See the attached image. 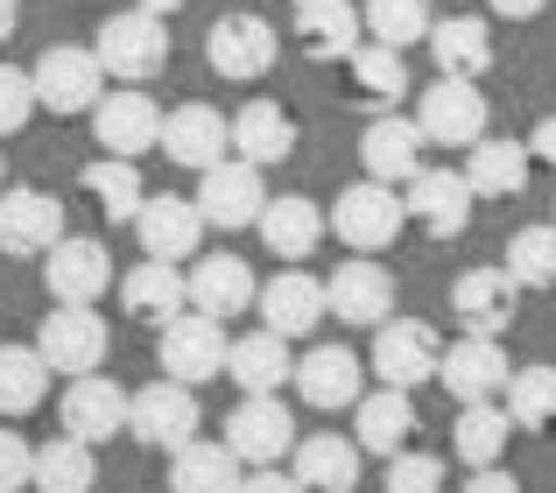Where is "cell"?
Here are the masks:
<instances>
[{
	"label": "cell",
	"mask_w": 556,
	"mask_h": 493,
	"mask_svg": "<svg viewBox=\"0 0 556 493\" xmlns=\"http://www.w3.org/2000/svg\"><path fill=\"white\" fill-rule=\"evenodd\" d=\"M226 325L204 311H177L169 325H155V367L169 374V381L198 388V381H218L226 374Z\"/></svg>",
	"instance_id": "2"
},
{
	"label": "cell",
	"mask_w": 556,
	"mask_h": 493,
	"mask_svg": "<svg viewBox=\"0 0 556 493\" xmlns=\"http://www.w3.org/2000/svg\"><path fill=\"white\" fill-rule=\"evenodd\" d=\"M507 275H515L521 289H556V219L521 226V233L507 240Z\"/></svg>",
	"instance_id": "42"
},
{
	"label": "cell",
	"mask_w": 556,
	"mask_h": 493,
	"mask_svg": "<svg viewBox=\"0 0 556 493\" xmlns=\"http://www.w3.org/2000/svg\"><path fill=\"white\" fill-rule=\"evenodd\" d=\"M56 240H64V205H56L50 191H36V184L0 191V254L42 261Z\"/></svg>",
	"instance_id": "14"
},
{
	"label": "cell",
	"mask_w": 556,
	"mask_h": 493,
	"mask_svg": "<svg viewBox=\"0 0 556 493\" xmlns=\"http://www.w3.org/2000/svg\"><path fill=\"white\" fill-rule=\"evenodd\" d=\"M0 177H8V163H0Z\"/></svg>",
	"instance_id": "53"
},
{
	"label": "cell",
	"mask_w": 556,
	"mask_h": 493,
	"mask_svg": "<svg viewBox=\"0 0 556 493\" xmlns=\"http://www.w3.org/2000/svg\"><path fill=\"white\" fill-rule=\"evenodd\" d=\"M507 416H515V430H556V367L507 374Z\"/></svg>",
	"instance_id": "41"
},
{
	"label": "cell",
	"mask_w": 556,
	"mask_h": 493,
	"mask_svg": "<svg viewBox=\"0 0 556 493\" xmlns=\"http://www.w3.org/2000/svg\"><path fill=\"white\" fill-rule=\"evenodd\" d=\"M402 205L430 240H458L465 226H472V184H465V169H430L422 163L416 177L402 184Z\"/></svg>",
	"instance_id": "11"
},
{
	"label": "cell",
	"mask_w": 556,
	"mask_h": 493,
	"mask_svg": "<svg viewBox=\"0 0 556 493\" xmlns=\"http://www.w3.org/2000/svg\"><path fill=\"white\" fill-rule=\"evenodd\" d=\"M232 149H240V163L275 169V163L296 155V121H289L275 99H247V106L232 113Z\"/></svg>",
	"instance_id": "29"
},
{
	"label": "cell",
	"mask_w": 556,
	"mask_h": 493,
	"mask_svg": "<svg viewBox=\"0 0 556 493\" xmlns=\"http://www.w3.org/2000/svg\"><path fill=\"white\" fill-rule=\"evenodd\" d=\"M92 56H99V71H106V78L141 85V78H155V71L169 64V22H163V14H149V8L106 14V22H99Z\"/></svg>",
	"instance_id": "1"
},
{
	"label": "cell",
	"mask_w": 556,
	"mask_h": 493,
	"mask_svg": "<svg viewBox=\"0 0 556 493\" xmlns=\"http://www.w3.org/2000/svg\"><path fill=\"white\" fill-rule=\"evenodd\" d=\"M64 430L78 444H113L127 430V388L106 381V374H78V381L64 388Z\"/></svg>",
	"instance_id": "18"
},
{
	"label": "cell",
	"mask_w": 556,
	"mask_h": 493,
	"mask_svg": "<svg viewBox=\"0 0 556 493\" xmlns=\"http://www.w3.org/2000/svg\"><path fill=\"white\" fill-rule=\"evenodd\" d=\"M422 127L416 121H402V113H380V121L359 135V163H367V177L374 184H408L422 169Z\"/></svg>",
	"instance_id": "28"
},
{
	"label": "cell",
	"mask_w": 556,
	"mask_h": 493,
	"mask_svg": "<svg viewBox=\"0 0 556 493\" xmlns=\"http://www.w3.org/2000/svg\"><path fill=\"white\" fill-rule=\"evenodd\" d=\"M36 106H50V113H92L99 106V92H106V71H99V56L92 50H78V42H56V50H42L36 56Z\"/></svg>",
	"instance_id": "9"
},
{
	"label": "cell",
	"mask_w": 556,
	"mask_h": 493,
	"mask_svg": "<svg viewBox=\"0 0 556 493\" xmlns=\"http://www.w3.org/2000/svg\"><path fill=\"white\" fill-rule=\"evenodd\" d=\"M430 56L444 78H486L493 71V28L479 14H444L430 22Z\"/></svg>",
	"instance_id": "33"
},
{
	"label": "cell",
	"mask_w": 556,
	"mask_h": 493,
	"mask_svg": "<svg viewBox=\"0 0 556 493\" xmlns=\"http://www.w3.org/2000/svg\"><path fill=\"white\" fill-rule=\"evenodd\" d=\"M408 438H416V402H408V388H388V381H380L374 395L353 402V444H359V452L394 458Z\"/></svg>",
	"instance_id": "27"
},
{
	"label": "cell",
	"mask_w": 556,
	"mask_h": 493,
	"mask_svg": "<svg viewBox=\"0 0 556 493\" xmlns=\"http://www.w3.org/2000/svg\"><path fill=\"white\" fill-rule=\"evenodd\" d=\"M507 345L501 339H472L465 331L458 345H444V359H437V381L451 388L458 402H493V395H507Z\"/></svg>",
	"instance_id": "17"
},
{
	"label": "cell",
	"mask_w": 556,
	"mask_h": 493,
	"mask_svg": "<svg viewBox=\"0 0 556 493\" xmlns=\"http://www.w3.org/2000/svg\"><path fill=\"white\" fill-rule=\"evenodd\" d=\"M198 388H184V381H149V388H135L127 395V438L135 444H149V452H184L190 438H198Z\"/></svg>",
	"instance_id": "3"
},
{
	"label": "cell",
	"mask_w": 556,
	"mask_h": 493,
	"mask_svg": "<svg viewBox=\"0 0 556 493\" xmlns=\"http://www.w3.org/2000/svg\"><path fill=\"white\" fill-rule=\"evenodd\" d=\"M493 14H501V22H535V14L549 8V0H486Z\"/></svg>",
	"instance_id": "50"
},
{
	"label": "cell",
	"mask_w": 556,
	"mask_h": 493,
	"mask_svg": "<svg viewBox=\"0 0 556 493\" xmlns=\"http://www.w3.org/2000/svg\"><path fill=\"white\" fill-rule=\"evenodd\" d=\"M121 303H127V317H141V325H169L177 311H190L184 268L177 261H141V268H127Z\"/></svg>",
	"instance_id": "34"
},
{
	"label": "cell",
	"mask_w": 556,
	"mask_h": 493,
	"mask_svg": "<svg viewBox=\"0 0 556 493\" xmlns=\"http://www.w3.org/2000/svg\"><path fill=\"white\" fill-rule=\"evenodd\" d=\"M240 493H311V486L282 466H254V472H240Z\"/></svg>",
	"instance_id": "47"
},
{
	"label": "cell",
	"mask_w": 556,
	"mask_h": 493,
	"mask_svg": "<svg viewBox=\"0 0 556 493\" xmlns=\"http://www.w3.org/2000/svg\"><path fill=\"white\" fill-rule=\"evenodd\" d=\"M85 191L99 198L106 219H135L141 198H149V184H141V169L127 163V155H99V163H85Z\"/></svg>",
	"instance_id": "39"
},
{
	"label": "cell",
	"mask_w": 556,
	"mask_h": 493,
	"mask_svg": "<svg viewBox=\"0 0 556 493\" xmlns=\"http://www.w3.org/2000/svg\"><path fill=\"white\" fill-rule=\"evenodd\" d=\"M36 486V444L22 430H0V493H28Z\"/></svg>",
	"instance_id": "46"
},
{
	"label": "cell",
	"mask_w": 556,
	"mask_h": 493,
	"mask_svg": "<svg viewBox=\"0 0 556 493\" xmlns=\"http://www.w3.org/2000/svg\"><path fill=\"white\" fill-rule=\"evenodd\" d=\"M325 311L339 325H388L394 317V275L380 261H339L325 275Z\"/></svg>",
	"instance_id": "16"
},
{
	"label": "cell",
	"mask_w": 556,
	"mask_h": 493,
	"mask_svg": "<svg viewBox=\"0 0 556 493\" xmlns=\"http://www.w3.org/2000/svg\"><path fill=\"white\" fill-rule=\"evenodd\" d=\"M28 121H36V78L14 71V64H0V141L22 135Z\"/></svg>",
	"instance_id": "45"
},
{
	"label": "cell",
	"mask_w": 556,
	"mask_h": 493,
	"mask_svg": "<svg viewBox=\"0 0 556 493\" xmlns=\"http://www.w3.org/2000/svg\"><path fill=\"white\" fill-rule=\"evenodd\" d=\"M437 359H444V339H437L430 325H416V317H388V325H374V374L388 388L437 381Z\"/></svg>",
	"instance_id": "13"
},
{
	"label": "cell",
	"mask_w": 556,
	"mask_h": 493,
	"mask_svg": "<svg viewBox=\"0 0 556 493\" xmlns=\"http://www.w3.org/2000/svg\"><path fill=\"white\" fill-rule=\"evenodd\" d=\"M388 493H444V458L402 444V452L388 458Z\"/></svg>",
	"instance_id": "44"
},
{
	"label": "cell",
	"mask_w": 556,
	"mask_h": 493,
	"mask_svg": "<svg viewBox=\"0 0 556 493\" xmlns=\"http://www.w3.org/2000/svg\"><path fill=\"white\" fill-rule=\"evenodd\" d=\"M529 141H507V135H479L472 149H465V184H472V198H521V184H529Z\"/></svg>",
	"instance_id": "32"
},
{
	"label": "cell",
	"mask_w": 556,
	"mask_h": 493,
	"mask_svg": "<svg viewBox=\"0 0 556 493\" xmlns=\"http://www.w3.org/2000/svg\"><path fill=\"white\" fill-rule=\"evenodd\" d=\"M169 493H240V458L226 444L190 438L184 452H169Z\"/></svg>",
	"instance_id": "36"
},
{
	"label": "cell",
	"mask_w": 556,
	"mask_h": 493,
	"mask_svg": "<svg viewBox=\"0 0 556 493\" xmlns=\"http://www.w3.org/2000/svg\"><path fill=\"white\" fill-rule=\"evenodd\" d=\"M486 121H493V106L479 92V78H444L437 71V85L416 99V127H422L430 149H472L486 135Z\"/></svg>",
	"instance_id": "5"
},
{
	"label": "cell",
	"mask_w": 556,
	"mask_h": 493,
	"mask_svg": "<svg viewBox=\"0 0 556 493\" xmlns=\"http://www.w3.org/2000/svg\"><path fill=\"white\" fill-rule=\"evenodd\" d=\"M289 381H296V395L311 402V409H353V402L367 395V367H359V353H345V345H311Z\"/></svg>",
	"instance_id": "20"
},
{
	"label": "cell",
	"mask_w": 556,
	"mask_h": 493,
	"mask_svg": "<svg viewBox=\"0 0 556 493\" xmlns=\"http://www.w3.org/2000/svg\"><path fill=\"white\" fill-rule=\"evenodd\" d=\"M135 233H141V254L149 261H198V240H204V212L190 198H141L135 212Z\"/></svg>",
	"instance_id": "23"
},
{
	"label": "cell",
	"mask_w": 556,
	"mask_h": 493,
	"mask_svg": "<svg viewBox=\"0 0 556 493\" xmlns=\"http://www.w3.org/2000/svg\"><path fill=\"white\" fill-rule=\"evenodd\" d=\"M106 345H113V331L92 303H56L36 331V353L50 359V374H71V381H78V374H99Z\"/></svg>",
	"instance_id": "6"
},
{
	"label": "cell",
	"mask_w": 556,
	"mask_h": 493,
	"mask_svg": "<svg viewBox=\"0 0 556 493\" xmlns=\"http://www.w3.org/2000/svg\"><path fill=\"white\" fill-rule=\"evenodd\" d=\"M42 282H50V303H99L113 282V254L99 240H56L42 254Z\"/></svg>",
	"instance_id": "19"
},
{
	"label": "cell",
	"mask_w": 556,
	"mask_h": 493,
	"mask_svg": "<svg viewBox=\"0 0 556 493\" xmlns=\"http://www.w3.org/2000/svg\"><path fill=\"white\" fill-rule=\"evenodd\" d=\"M359 22H367L374 42H388V50H408V42H430L437 8H430V0H367V8H359Z\"/></svg>",
	"instance_id": "40"
},
{
	"label": "cell",
	"mask_w": 556,
	"mask_h": 493,
	"mask_svg": "<svg viewBox=\"0 0 556 493\" xmlns=\"http://www.w3.org/2000/svg\"><path fill=\"white\" fill-rule=\"evenodd\" d=\"M359 42H367V22L353 0H296V50L311 64H345Z\"/></svg>",
	"instance_id": "21"
},
{
	"label": "cell",
	"mask_w": 556,
	"mask_h": 493,
	"mask_svg": "<svg viewBox=\"0 0 556 493\" xmlns=\"http://www.w3.org/2000/svg\"><path fill=\"white\" fill-rule=\"evenodd\" d=\"M99 486V458L92 444H78L64 430V438L36 444V493H92Z\"/></svg>",
	"instance_id": "37"
},
{
	"label": "cell",
	"mask_w": 556,
	"mask_h": 493,
	"mask_svg": "<svg viewBox=\"0 0 556 493\" xmlns=\"http://www.w3.org/2000/svg\"><path fill=\"white\" fill-rule=\"evenodd\" d=\"M14 28H22V0H0V42H8Z\"/></svg>",
	"instance_id": "51"
},
{
	"label": "cell",
	"mask_w": 556,
	"mask_h": 493,
	"mask_svg": "<svg viewBox=\"0 0 556 493\" xmlns=\"http://www.w3.org/2000/svg\"><path fill=\"white\" fill-rule=\"evenodd\" d=\"M226 149H232V127H226V113H212V106H177V113H163V155L177 169H212V163H226Z\"/></svg>",
	"instance_id": "25"
},
{
	"label": "cell",
	"mask_w": 556,
	"mask_h": 493,
	"mask_svg": "<svg viewBox=\"0 0 556 493\" xmlns=\"http://www.w3.org/2000/svg\"><path fill=\"white\" fill-rule=\"evenodd\" d=\"M226 374L247 388V395H282V381L296 374V353H289V339L282 331H247V339H232L226 345Z\"/></svg>",
	"instance_id": "30"
},
{
	"label": "cell",
	"mask_w": 556,
	"mask_h": 493,
	"mask_svg": "<svg viewBox=\"0 0 556 493\" xmlns=\"http://www.w3.org/2000/svg\"><path fill=\"white\" fill-rule=\"evenodd\" d=\"M529 155L556 169V113H549V121H535V135H529Z\"/></svg>",
	"instance_id": "49"
},
{
	"label": "cell",
	"mask_w": 556,
	"mask_h": 493,
	"mask_svg": "<svg viewBox=\"0 0 556 493\" xmlns=\"http://www.w3.org/2000/svg\"><path fill=\"white\" fill-rule=\"evenodd\" d=\"M226 452L240 466H282L296 452V416L282 409V395H247L226 416Z\"/></svg>",
	"instance_id": "10"
},
{
	"label": "cell",
	"mask_w": 556,
	"mask_h": 493,
	"mask_svg": "<svg viewBox=\"0 0 556 493\" xmlns=\"http://www.w3.org/2000/svg\"><path fill=\"white\" fill-rule=\"evenodd\" d=\"M190 205L204 212V226H218V233H240V226L261 219V205H268V184H261L254 163L226 155V163L198 169V198H190Z\"/></svg>",
	"instance_id": "8"
},
{
	"label": "cell",
	"mask_w": 556,
	"mask_h": 493,
	"mask_svg": "<svg viewBox=\"0 0 556 493\" xmlns=\"http://www.w3.org/2000/svg\"><path fill=\"white\" fill-rule=\"evenodd\" d=\"M254 226H261V240H268L275 261H311L317 246H325V233H331V226H325V205H317V198H296V191H289V198H268Z\"/></svg>",
	"instance_id": "26"
},
{
	"label": "cell",
	"mask_w": 556,
	"mask_h": 493,
	"mask_svg": "<svg viewBox=\"0 0 556 493\" xmlns=\"http://www.w3.org/2000/svg\"><path fill=\"white\" fill-rule=\"evenodd\" d=\"M521 311V282L507 268H465L458 289H451V317H458L472 339H501Z\"/></svg>",
	"instance_id": "15"
},
{
	"label": "cell",
	"mask_w": 556,
	"mask_h": 493,
	"mask_svg": "<svg viewBox=\"0 0 556 493\" xmlns=\"http://www.w3.org/2000/svg\"><path fill=\"white\" fill-rule=\"evenodd\" d=\"M275 50H282V36H275L261 14H218V22L204 28V64H212L218 78H232V85L268 78Z\"/></svg>",
	"instance_id": "7"
},
{
	"label": "cell",
	"mask_w": 556,
	"mask_h": 493,
	"mask_svg": "<svg viewBox=\"0 0 556 493\" xmlns=\"http://www.w3.org/2000/svg\"><path fill=\"white\" fill-rule=\"evenodd\" d=\"M50 395V359L36 345H0V416H28Z\"/></svg>",
	"instance_id": "38"
},
{
	"label": "cell",
	"mask_w": 556,
	"mask_h": 493,
	"mask_svg": "<svg viewBox=\"0 0 556 493\" xmlns=\"http://www.w3.org/2000/svg\"><path fill=\"white\" fill-rule=\"evenodd\" d=\"M325 226L339 233L353 254H380V246H394L402 240V226H408V205L394 198V184H374V177H359L353 191H339V205L325 212Z\"/></svg>",
	"instance_id": "4"
},
{
	"label": "cell",
	"mask_w": 556,
	"mask_h": 493,
	"mask_svg": "<svg viewBox=\"0 0 556 493\" xmlns=\"http://www.w3.org/2000/svg\"><path fill=\"white\" fill-rule=\"evenodd\" d=\"M549 219H556V212H549Z\"/></svg>",
	"instance_id": "54"
},
{
	"label": "cell",
	"mask_w": 556,
	"mask_h": 493,
	"mask_svg": "<svg viewBox=\"0 0 556 493\" xmlns=\"http://www.w3.org/2000/svg\"><path fill=\"white\" fill-rule=\"evenodd\" d=\"M92 135H99V149H106V155H127V163H141V155L163 149V106H155L149 92H99Z\"/></svg>",
	"instance_id": "12"
},
{
	"label": "cell",
	"mask_w": 556,
	"mask_h": 493,
	"mask_svg": "<svg viewBox=\"0 0 556 493\" xmlns=\"http://www.w3.org/2000/svg\"><path fill=\"white\" fill-rule=\"evenodd\" d=\"M345 64H353L359 99H402V92H408V56L388 50V42H359Z\"/></svg>",
	"instance_id": "43"
},
{
	"label": "cell",
	"mask_w": 556,
	"mask_h": 493,
	"mask_svg": "<svg viewBox=\"0 0 556 493\" xmlns=\"http://www.w3.org/2000/svg\"><path fill=\"white\" fill-rule=\"evenodd\" d=\"M289 458H296L289 472H296L311 493H353L359 486V458L367 452H359L353 438H339V430H317V438H296Z\"/></svg>",
	"instance_id": "31"
},
{
	"label": "cell",
	"mask_w": 556,
	"mask_h": 493,
	"mask_svg": "<svg viewBox=\"0 0 556 493\" xmlns=\"http://www.w3.org/2000/svg\"><path fill=\"white\" fill-rule=\"evenodd\" d=\"M184 289H190V311H204V317H240V311H254V296H261L254 268H247L240 254H204V261H190Z\"/></svg>",
	"instance_id": "24"
},
{
	"label": "cell",
	"mask_w": 556,
	"mask_h": 493,
	"mask_svg": "<svg viewBox=\"0 0 556 493\" xmlns=\"http://www.w3.org/2000/svg\"><path fill=\"white\" fill-rule=\"evenodd\" d=\"M254 311H261V325L282 331V339H311V331L331 317L325 311V282H317V275H303V268H282L275 282H261Z\"/></svg>",
	"instance_id": "22"
},
{
	"label": "cell",
	"mask_w": 556,
	"mask_h": 493,
	"mask_svg": "<svg viewBox=\"0 0 556 493\" xmlns=\"http://www.w3.org/2000/svg\"><path fill=\"white\" fill-rule=\"evenodd\" d=\"M458 493H521V480H515V472H501V466H479Z\"/></svg>",
	"instance_id": "48"
},
{
	"label": "cell",
	"mask_w": 556,
	"mask_h": 493,
	"mask_svg": "<svg viewBox=\"0 0 556 493\" xmlns=\"http://www.w3.org/2000/svg\"><path fill=\"white\" fill-rule=\"evenodd\" d=\"M141 8H149V14H163V22H169V14H177L184 0H141Z\"/></svg>",
	"instance_id": "52"
},
{
	"label": "cell",
	"mask_w": 556,
	"mask_h": 493,
	"mask_svg": "<svg viewBox=\"0 0 556 493\" xmlns=\"http://www.w3.org/2000/svg\"><path fill=\"white\" fill-rule=\"evenodd\" d=\"M507 438H515L507 402H465V409H458V430H451V452L479 472V466H501V458H507Z\"/></svg>",
	"instance_id": "35"
}]
</instances>
